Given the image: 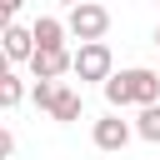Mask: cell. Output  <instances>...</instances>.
I'll list each match as a JSON object with an SVG mask.
<instances>
[{"label": "cell", "instance_id": "cell-1", "mask_svg": "<svg viewBox=\"0 0 160 160\" xmlns=\"http://www.w3.org/2000/svg\"><path fill=\"white\" fill-rule=\"evenodd\" d=\"M105 100H110V110H125V105H160V75L155 70H145V65H135V70H120V75H110L105 80Z\"/></svg>", "mask_w": 160, "mask_h": 160}, {"label": "cell", "instance_id": "cell-2", "mask_svg": "<svg viewBox=\"0 0 160 160\" xmlns=\"http://www.w3.org/2000/svg\"><path fill=\"white\" fill-rule=\"evenodd\" d=\"M65 30H70L80 45H95V40H105V30H110V10H105L100 0H80V5L70 10Z\"/></svg>", "mask_w": 160, "mask_h": 160}, {"label": "cell", "instance_id": "cell-3", "mask_svg": "<svg viewBox=\"0 0 160 160\" xmlns=\"http://www.w3.org/2000/svg\"><path fill=\"white\" fill-rule=\"evenodd\" d=\"M75 75H80V85H85V80H100V85H105V80L115 75L110 45H105V40H95V45H80V50H75Z\"/></svg>", "mask_w": 160, "mask_h": 160}, {"label": "cell", "instance_id": "cell-4", "mask_svg": "<svg viewBox=\"0 0 160 160\" xmlns=\"http://www.w3.org/2000/svg\"><path fill=\"white\" fill-rule=\"evenodd\" d=\"M130 135H135V125H130V120H120L115 110H110L105 120H95V145H100V150H110V155H115V150H125V145H130Z\"/></svg>", "mask_w": 160, "mask_h": 160}, {"label": "cell", "instance_id": "cell-5", "mask_svg": "<svg viewBox=\"0 0 160 160\" xmlns=\"http://www.w3.org/2000/svg\"><path fill=\"white\" fill-rule=\"evenodd\" d=\"M30 70H35V80H60L65 70H75V55H70L65 45H60V50H35Z\"/></svg>", "mask_w": 160, "mask_h": 160}, {"label": "cell", "instance_id": "cell-6", "mask_svg": "<svg viewBox=\"0 0 160 160\" xmlns=\"http://www.w3.org/2000/svg\"><path fill=\"white\" fill-rule=\"evenodd\" d=\"M5 60H35V30H25V25H5Z\"/></svg>", "mask_w": 160, "mask_h": 160}, {"label": "cell", "instance_id": "cell-7", "mask_svg": "<svg viewBox=\"0 0 160 160\" xmlns=\"http://www.w3.org/2000/svg\"><path fill=\"white\" fill-rule=\"evenodd\" d=\"M30 30H35V50H60V45H65V35H70V30H65V20H55V15H40Z\"/></svg>", "mask_w": 160, "mask_h": 160}, {"label": "cell", "instance_id": "cell-8", "mask_svg": "<svg viewBox=\"0 0 160 160\" xmlns=\"http://www.w3.org/2000/svg\"><path fill=\"white\" fill-rule=\"evenodd\" d=\"M50 120H60V125H70V120H80V90H70V85H60V90H55V105H50Z\"/></svg>", "mask_w": 160, "mask_h": 160}, {"label": "cell", "instance_id": "cell-9", "mask_svg": "<svg viewBox=\"0 0 160 160\" xmlns=\"http://www.w3.org/2000/svg\"><path fill=\"white\" fill-rule=\"evenodd\" d=\"M135 135H140V140H150V145H160V105H145V110H140Z\"/></svg>", "mask_w": 160, "mask_h": 160}, {"label": "cell", "instance_id": "cell-10", "mask_svg": "<svg viewBox=\"0 0 160 160\" xmlns=\"http://www.w3.org/2000/svg\"><path fill=\"white\" fill-rule=\"evenodd\" d=\"M20 100H25V80L5 70V75H0V105H5V110H15Z\"/></svg>", "mask_w": 160, "mask_h": 160}, {"label": "cell", "instance_id": "cell-11", "mask_svg": "<svg viewBox=\"0 0 160 160\" xmlns=\"http://www.w3.org/2000/svg\"><path fill=\"white\" fill-rule=\"evenodd\" d=\"M55 90H60V80H35V90H30V100L50 115V105H55Z\"/></svg>", "mask_w": 160, "mask_h": 160}, {"label": "cell", "instance_id": "cell-12", "mask_svg": "<svg viewBox=\"0 0 160 160\" xmlns=\"http://www.w3.org/2000/svg\"><path fill=\"white\" fill-rule=\"evenodd\" d=\"M20 5H25V0H0V10H5V25H15V15H20Z\"/></svg>", "mask_w": 160, "mask_h": 160}, {"label": "cell", "instance_id": "cell-13", "mask_svg": "<svg viewBox=\"0 0 160 160\" xmlns=\"http://www.w3.org/2000/svg\"><path fill=\"white\" fill-rule=\"evenodd\" d=\"M60 5H70V10H75V5H80V0H60Z\"/></svg>", "mask_w": 160, "mask_h": 160}, {"label": "cell", "instance_id": "cell-14", "mask_svg": "<svg viewBox=\"0 0 160 160\" xmlns=\"http://www.w3.org/2000/svg\"><path fill=\"white\" fill-rule=\"evenodd\" d=\"M155 50H160V30H155Z\"/></svg>", "mask_w": 160, "mask_h": 160}]
</instances>
